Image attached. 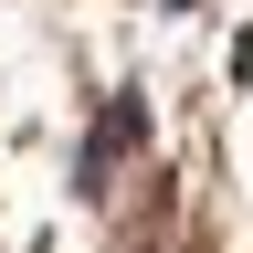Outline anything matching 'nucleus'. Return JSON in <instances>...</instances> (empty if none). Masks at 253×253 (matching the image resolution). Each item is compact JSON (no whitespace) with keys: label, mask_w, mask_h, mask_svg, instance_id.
<instances>
[{"label":"nucleus","mask_w":253,"mask_h":253,"mask_svg":"<svg viewBox=\"0 0 253 253\" xmlns=\"http://www.w3.org/2000/svg\"><path fill=\"white\" fill-rule=\"evenodd\" d=\"M126 148H137V106L116 95V106H106V126H95V148H84V190H106V169H116Z\"/></svg>","instance_id":"obj_1"}]
</instances>
